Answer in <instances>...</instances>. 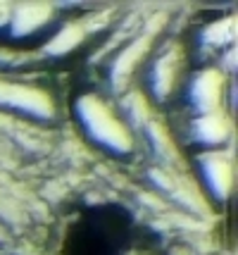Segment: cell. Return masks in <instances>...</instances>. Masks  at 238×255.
I'll list each match as a JSON object with an SVG mask.
<instances>
[{
    "mask_svg": "<svg viewBox=\"0 0 238 255\" xmlns=\"http://www.w3.org/2000/svg\"><path fill=\"white\" fill-rule=\"evenodd\" d=\"M74 120L81 133L112 157H129L136 150V133L129 129L122 112L95 91H86L74 100Z\"/></svg>",
    "mask_w": 238,
    "mask_h": 255,
    "instance_id": "cell-1",
    "label": "cell"
},
{
    "mask_svg": "<svg viewBox=\"0 0 238 255\" xmlns=\"http://www.w3.org/2000/svg\"><path fill=\"white\" fill-rule=\"evenodd\" d=\"M188 50L179 41L159 43L148 53L146 62L141 67L143 89L148 103L167 105L169 100L179 98L183 81L188 77Z\"/></svg>",
    "mask_w": 238,
    "mask_h": 255,
    "instance_id": "cell-2",
    "label": "cell"
},
{
    "mask_svg": "<svg viewBox=\"0 0 238 255\" xmlns=\"http://www.w3.org/2000/svg\"><path fill=\"white\" fill-rule=\"evenodd\" d=\"M227 72H222L212 65H205L195 72H188V77H186L181 91H179V98L186 105V117L222 112V100L227 93Z\"/></svg>",
    "mask_w": 238,
    "mask_h": 255,
    "instance_id": "cell-3",
    "label": "cell"
},
{
    "mask_svg": "<svg viewBox=\"0 0 238 255\" xmlns=\"http://www.w3.org/2000/svg\"><path fill=\"white\" fill-rule=\"evenodd\" d=\"M57 19L50 5H10L7 24L2 38L17 45L29 43H46L48 36L55 31Z\"/></svg>",
    "mask_w": 238,
    "mask_h": 255,
    "instance_id": "cell-4",
    "label": "cell"
},
{
    "mask_svg": "<svg viewBox=\"0 0 238 255\" xmlns=\"http://www.w3.org/2000/svg\"><path fill=\"white\" fill-rule=\"evenodd\" d=\"M193 167L198 174V191H203L210 203L224 205L234 191V160L229 150H210V153H195Z\"/></svg>",
    "mask_w": 238,
    "mask_h": 255,
    "instance_id": "cell-5",
    "label": "cell"
},
{
    "mask_svg": "<svg viewBox=\"0 0 238 255\" xmlns=\"http://www.w3.org/2000/svg\"><path fill=\"white\" fill-rule=\"evenodd\" d=\"M231 138V122L224 110L212 115H193L183 122V141L195 153H210V150H227Z\"/></svg>",
    "mask_w": 238,
    "mask_h": 255,
    "instance_id": "cell-6",
    "label": "cell"
},
{
    "mask_svg": "<svg viewBox=\"0 0 238 255\" xmlns=\"http://www.w3.org/2000/svg\"><path fill=\"white\" fill-rule=\"evenodd\" d=\"M0 108L24 115V117H31V120L53 117V100L43 91L24 86V84L0 81Z\"/></svg>",
    "mask_w": 238,
    "mask_h": 255,
    "instance_id": "cell-7",
    "label": "cell"
},
{
    "mask_svg": "<svg viewBox=\"0 0 238 255\" xmlns=\"http://www.w3.org/2000/svg\"><path fill=\"white\" fill-rule=\"evenodd\" d=\"M234 19H215V22H210L205 26L203 31L198 33V48L203 50L205 55H227L229 53V45L234 43Z\"/></svg>",
    "mask_w": 238,
    "mask_h": 255,
    "instance_id": "cell-8",
    "label": "cell"
}]
</instances>
